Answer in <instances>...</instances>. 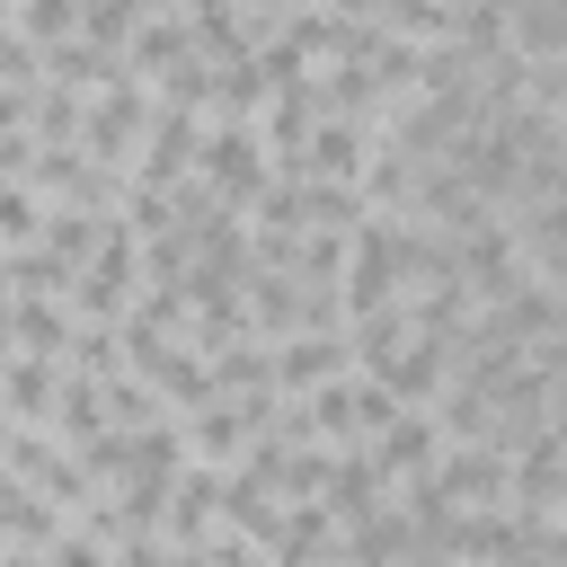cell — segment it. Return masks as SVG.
I'll list each match as a JSON object with an SVG mask.
<instances>
[{"mask_svg": "<svg viewBox=\"0 0 567 567\" xmlns=\"http://www.w3.org/2000/svg\"><path fill=\"white\" fill-rule=\"evenodd\" d=\"M142 124H151V89H142L133 71H124V80H106V89L89 97V115H80V151H89L97 168H124V177H133Z\"/></svg>", "mask_w": 567, "mask_h": 567, "instance_id": "7a4b0ae2", "label": "cell"}, {"mask_svg": "<svg viewBox=\"0 0 567 567\" xmlns=\"http://www.w3.org/2000/svg\"><path fill=\"white\" fill-rule=\"evenodd\" d=\"M9 346L62 363V346H71V310H62L53 292H18V301H9Z\"/></svg>", "mask_w": 567, "mask_h": 567, "instance_id": "8fae6325", "label": "cell"}, {"mask_svg": "<svg viewBox=\"0 0 567 567\" xmlns=\"http://www.w3.org/2000/svg\"><path fill=\"white\" fill-rule=\"evenodd\" d=\"M204 558H213V567H266V549L239 540V532H204Z\"/></svg>", "mask_w": 567, "mask_h": 567, "instance_id": "5bb4252c", "label": "cell"}, {"mask_svg": "<svg viewBox=\"0 0 567 567\" xmlns=\"http://www.w3.org/2000/svg\"><path fill=\"white\" fill-rule=\"evenodd\" d=\"M425 478L443 487V505H505V452H487V443H452V452H434Z\"/></svg>", "mask_w": 567, "mask_h": 567, "instance_id": "8992f818", "label": "cell"}, {"mask_svg": "<svg viewBox=\"0 0 567 567\" xmlns=\"http://www.w3.org/2000/svg\"><path fill=\"white\" fill-rule=\"evenodd\" d=\"M354 372H372V381H381V390H390L399 408H425V399H434V390L452 381V354H443V337L408 328L399 346H381V354H372V363H354Z\"/></svg>", "mask_w": 567, "mask_h": 567, "instance_id": "3957f363", "label": "cell"}, {"mask_svg": "<svg viewBox=\"0 0 567 567\" xmlns=\"http://www.w3.org/2000/svg\"><path fill=\"white\" fill-rule=\"evenodd\" d=\"M363 159H372V142H363L354 115H319L310 142H301V177H354Z\"/></svg>", "mask_w": 567, "mask_h": 567, "instance_id": "30bf717a", "label": "cell"}, {"mask_svg": "<svg viewBox=\"0 0 567 567\" xmlns=\"http://www.w3.org/2000/svg\"><path fill=\"white\" fill-rule=\"evenodd\" d=\"M221 523V470H204V461H177V478H168V505H159V532L168 540H204Z\"/></svg>", "mask_w": 567, "mask_h": 567, "instance_id": "52a82bcc", "label": "cell"}, {"mask_svg": "<svg viewBox=\"0 0 567 567\" xmlns=\"http://www.w3.org/2000/svg\"><path fill=\"white\" fill-rule=\"evenodd\" d=\"M434 452H443V434H434V408H399L372 443H363V461L381 470V487L390 478H408V470H434Z\"/></svg>", "mask_w": 567, "mask_h": 567, "instance_id": "5b68a950", "label": "cell"}, {"mask_svg": "<svg viewBox=\"0 0 567 567\" xmlns=\"http://www.w3.org/2000/svg\"><path fill=\"white\" fill-rule=\"evenodd\" d=\"M35 168V133L18 124V133H0V177H27Z\"/></svg>", "mask_w": 567, "mask_h": 567, "instance_id": "9a60e30c", "label": "cell"}, {"mask_svg": "<svg viewBox=\"0 0 567 567\" xmlns=\"http://www.w3.org/2000/svg\"><path fill=\"white\" fill-rule=\"evenodd\" d=\"M195 177H204L221 204H239V213H248V195L275 177V168H266V151H257V124H248V115H204V142H195Z\"/></svg>", "mask_w": 567, "mask_h": 567, "instance_id": "6da1fadb", "label": "cell"}, {"mask_svg": "<svg viewBox=\"0 0 567 567\" xmlns=\"http://www.w3.org/2000/svg\"><path fill=\"white\" fill-rule=\"evenodd\" d=\"M106 425V390L89 381V372H62V390H53V416H44V434L62 443V452H80L89 434Z\"/></svg>", "mask_w": 567, "mask_h": 567, "instance_id": "7c38bea8", "label": "cell"}, {"mask_svg": "<svg viewBox=\"0 0 567 567\" xmlns=\"http://www.w3.org/2000/svg\"><path fill=\"white\" fill-rule=\"evenodd\" d=\"M53 390H62V363H53V354H9V363H0V416L44 425V416H53Z\"/></svg>", "mask_w": 567, "mask_h": 567, "instance_id": "ba28073f", "label": "cell"}, {"mask_svg": "<svg viewBox=\"0 0 567 567\" xmlns=\"http://www.w3.org/2000/svg\"><path fill=\"white\" fill-rule=\"evenodd\" d=\"M337 372H354L346 328H292V337H275V390H284V399H301V390H319V381H337Z\"/></svg>", "mask_w": 567, "mask_h": 567, "instance_id": "277c9868", "label": "cell"}, {"mask_svg": "<svg viewBox=\"0 0 567 567\" xmlns=\"http://www.w3.org/2000/svg\"><path fill=\"white\" fill-rule=\"evenodd\" d=\"M381 496H390V487H381V470H372L363 452H337V461H328V478H319V514H328L337 532H346L354 514H372Z\"/></svg>", "mask_w": 567, "mask_h": 567, "instance_id": "9c48e42d", "label": "cell"}, {"mask_svg": "<svg viewBox=\"0 0 567 567\" xmlns=\"http://www.w3.org/2000/svg\"><path fill=\"white\" fill-rule=\"evenodd\" d=\"M44 567H115V549H106V540H89L80 523H62V532L44 540Z\"/></svg>", "mask_w": 567, "mask_h": 567, "instance_id": "4fadbf2b", "label": "cell"}]
</instances>
